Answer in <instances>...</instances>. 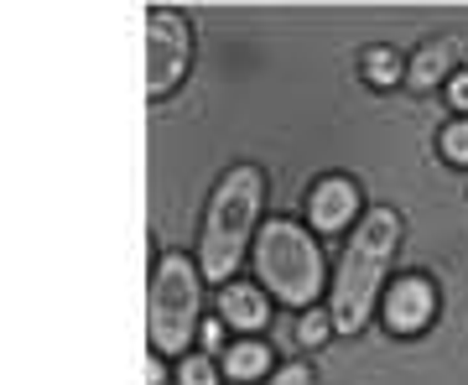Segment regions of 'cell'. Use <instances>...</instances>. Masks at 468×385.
<instances>
[{"mask_svg":"<svg viewBox=\"0 0 468 385\" xmlns=\"http://www.w3.org/2000/svg\"><path fill=\"white\" fill-rule=\"evenodd\" d=\"M396 245H401V214L396 209H369L359 219L354 240L344 245V261H338L334 276V297H328L334 334H359L369 323L375 297L385 292V271H390Z\"/></svg>","mask_w":468,"mask_h":385,"instance_id":"cell-1","label":"cell"},{"mask_svg":"<svg viewBox=\"0 0 468 385\" xmlns=\"http://www.w3.org/2000/svg\"><path fill=\"white\" fill-rule=\"evenodd\" d=\"M261 193H266L261 167H234V172L218 177L214 198H208L198 271H203V282H214L218 292L234 282V266H239V255H245V245H250L255 214H261Z\"/></svg>","mask_w":468,"mask_h":385,"instance_id":"cell-2","label":"cell"},{"mask_svg":"<svg viewBox=\"0 0 468 385\" xmlns=\"http://www.w3.org/2000/svg\"><path fill=\"white\" fill-rule=\"evenodd\" d=\"M255 276L286 307H313V297L323 292V251L313 245V235L302 224L271 219L255 240Z\"/></svg>","mask_w":468,"mask_h":385,"instance_id":"cell-3","label":"cell"},{"mask_svg":"<svg viewBox=\"0 0 468 385\" xmlns=\"http://www.w3.org/2000/svg\"><path fill=\"white\" fill-rule=\"evenodd\" d=\"M203 271L187 261V255L167 251L156 261V276H151V302H146V323H151V349L156 354H183L187 359V344L198 338L203 318H198V292Z\"/></svg>","mask_w":468,"mask_h":385,"instance_id":"cell-4","label":"cell"},{"mask_svg":"<svg viewBox=\"0 0 468 385\" xmlns=\"http://www.w3.org/2000/svg\"><path fill=\"white\" fill-rule=\"evenodd\" d=\"M193 63V27L177 11L146 16V100H167Z\"/></svg>","mask_w":468,"mask_h":385,"instance_id":"cell-5","label":"cell"},{"mask_svg":"<svg viewBox=\"0 0 468 385\" xmlns=\"http://www.w3.org/2000/svg\"><path fill=\"white\" fill-rule=\"evenodd\" d=\"M380 313H385V328L390 334H401V338L421 334L437 318V286L427 276H401L396 286H385Z\"/></svg>","mask_w":468,"mask_h":385,"instance_id":"cell-6","label":"cell"},{"mask_svg":"<svg viewBox=\"0 0 468 385\" xmlns=\"http://www.w3.org/2000/svg\"><path fill=\"white\" fill-rule=\"evenodd\" d=\"M354 214H359V187L349 177H323V183L307 187V219L318 235H338L349 230Z\"/></svg>","mask_w":468,"mask_h":385,"instance_id":"cell-7","label":"cell"},{"mask_svg":"<svg viewBox=\"0 0 468 385\" xmlns=\"http://www.w3.org/2000/svg\"><path fill=\"white\" fill-rule=\"evenodd\" d=\"M218 318L229 323V328L255 334V328H266V318H271V297L250 282H229L218 292Z\"/></svg>","mask_w":468,"mask_h":385,"instance_id":"cell-8","label":"cell"},{"mask_svg":"<svg viewBox=\"0 0 468 385\" xmlns=\"http://www.w3.org/2000/svg\"><path fill=\"white\" fill-rule=\"evenodd\" d=\"M437 79H452V48L448 42H427V48L411 58V68H406V84L411 89H432Z\"/></svg>","mask_w":468,"mask_h":385,"instance_id":"cell-9","label":"cell"},{"mask_svg":"<svg viewBox=\"0 0 468 385\" xmlns=\"http://www.w3.org/2000/svg\"><path fill=\"white\" fill-rule=\"evenodd\" d=\"M224 369H229L234 380H261V375H271V349L255 344V338L229 344V349H224Z\"/></svg>","mask_w":468,"mask_h":385,"instance_id":"cell-10","label":"cell"},{"mask_svg":"<svg viewBox=\"0 0 468 385\" xmlns=\"http://www.w3.org/2000/svg\"><path fill=\"white\" fill-rule=\"evenodd\" d=\"M401 73H406V68H401V58H396L390 48H369V52H365V79H369L375 89H390Z\"/></svg>","mask_w":468,"mask_h":385,"instance_id":"cell-11","label":"cell"},{"mask_svg":"<svg viewBox=\"0 0 468 385\" xmlns=\"http://www.w3.org/2000/svg\"><path fill=\"white\" fill-rule=\"evenodd\" d=\"M328 334H334V313H302L297 323V344H307V349H318V344H328Z\"/></svg>","mask_w":468,"mask_h":385,"instance_id":"cell-12","label":"cell"},{"mask_svg":"<svg viewBox=\"0 0 468 385\" xmlns=\"http://www.w3.org/2000/svg\"><path fill=\"white\" fill-rule=\"evenodd\" d=\"M177 385H218V365L208 354H187L183 369H177Z\"/></svg>","mask_w":468,"mask_h":385,"instance_id":"cell-13","label":"cell"},{"mask_svg":"<svg viewBox=\"0 0 468 385\" xmlns=\"http://www.w3.org/2000/svg\"><path fill=\"white\" fill-rule=\"evenodd\" d=\"M442 156L458 162V167H468V120H452L448 131H442Z\"/></svg>","mask_w":468,"mask_h":385,"instance_id":"cell-14","label":"cell"},{"mask_svg":"<svg viewBox=\"0 0 468 385\" xmlns=\"http://www.w3.org/2000/svg\"><path fill=\"white\" fill-rule=\"evenodd\" d=\"M224 328H229L224 318H208V323L198 328V344H203L208 354H224Z\"/></svg>","mask_w":468,"mask_h":385,"instance_id":"cell-15","label":"cell"},{"mask_svg":"<svg viewBox=\"0 0 468 385\" xmlns=\"http://www.w3.org/2000/svg\"><path fill=\"white\" fill-rule=\"evenodd\" d=\"M271 385H313V369L307 365H282L271 375Z\"/></svg>","mask_w":468,"mask_h":385,"instance_id":"cell-16","label":"cell"},{"mask_svg":"<svg viewBox=\"0 0 468 385\" xmlns=\"http://www.w3.org/2000/svg\"><path fill=\"white\" fill-rule=\"evenodd\" d=\"M448 104L452 110H468V73H452L448 79Z\"/></svg>","mask_w":468,"mask_h":385,"instance_id":"cell-17","label":"cell"}]
</instances>
